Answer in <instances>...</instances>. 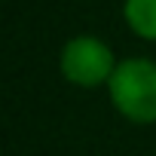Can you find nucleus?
Segmentation results:
<instances>
[{
	"mask_svg": "<svg viewBox=\"0 0 156 156\" xmlns=\"http://www.w3.org/2000/svg\"><path fill=\"white\" fill-rule=\"evenodd\" d=\"M113 107L132 122H156V61L122 58L107 83Z\"/></svg>",
	"mask_w": 156,
	"mask_h": 156,
	"instance_id": "1",
	"label": "nucleus"
},
{
	"mask_svg": "<svg viewBox=\"0 0 156 156\" xmlns=\"http://www.w3.org/2000/svg\"><path fill=\"white\" fill-rule=\"evenodd\" d=\"M61 76L67 83L80 86V89H95V86H107L110 76L116 70V58L110 52V46L92 34H80L64 43L61 49Z\"/></svg>",
	"mask_w": 156,
	"mask_h": 156,
	"instance_id": "2",
	"label": "nucleus"
},
{
	"mask_svg": "<svg viewBox=\"0 0 156 156\" xmlns=\"http://www.w3.org/2000/svg\"><path fill=\"white\" fill-rule=\"evenodd\" d=\"M122 16L141 40L156 43V0H126Z\"/></svg>",
	"mask_w": 156,
	"mask_h": 156,
	"instance_id": "3",
	"label": "nucleus"
}]
</instances>
